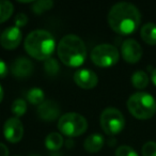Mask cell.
<instances>
[{"instance_id":"52a82bcc","label":"cell","mask_w":156,"mask_h":156,"mask_svg":"<svg viewBox=\"0 0 156 156\" xmlns=\"http://www.w3.org/2000/svg\"><path fill=\"white\" fill-rule=\"evenodd\" d=\"M119 50L112 44H100L91 51V60L101 67H109L119 61Z\"/></svg>"},{"instance_id":"4316f807","label":"cell","mask_w":156,"mask_h":156,"mask_svg":"<svg viewBox=\"0 0 156 156\" xmlns=\"http://www.w3.org/2000/svg\"><path fill=\"white\" fill-rule=\"evenodd\" d=\"M0 156H9V149L2 142H0Z\"/></svg>"},{"instance_id":"cb8c5ba5","label":"cell","mask_w":156,"mask_h":156,"mask_svg":"<svg viewBox=\"0 0 156 156\" xmlns=\"http://www.w3.org/2000/svg\"><path fill=\"white\" fill-rule=\"evenodd\" d=\"M142 156H156V142L147 141L143 144L141 150Z\"/></svg>"},{"instance_id":"6da1fadb","label":"cell","mask_w":156,"mask_h":156,"mask_svg":"<svg viewBox=\"0 0 156 156\" xmlns=\"http://www.w3.org/2000/svg\"><path fill=\"white\" fill-rule=\"evenodd\" d=\"M108 24L115 32L128 35L137 30L141 22V14L136 5L130 2H118L108 13Z\"/></svg>"},{"instance_id":"4dcf8cb0","label":"cell","mask_w":156,"mask_h":156,"mask_svg":"<svg viewBox=\"0 0 156 156\" xmlns=\"http://www.w3.org/2000/svg\"><path fill=\"white\" fill-rule=\"evenodd\" d=\"M31 156H39V155H31Z\"/></svg>"},{"instance_id":"8fae6325","label":"cell","mask_w":156,"mask_h":156,"mask_svg":"<svg viewBox=\"0 0 156 156\" xmlns=\"http://www.w3.org/2000/svg\"><path fill=\"white\" fill-rule=\"evenodd\" d=\"M23 40L22 31L17 27H9L0 35V44L5 49H15Z\"/></svg>"},{"instance_id":"d6a6232c","label":"cell","mask_w":156,"mask_h":156,"mask_svg":"<svg viewBox=\"0 0 156 156\" xmlns=\"http://www.w3.org/2000/svg\"><path fill=\"white\" fill-rule=\"evenodd\" d=\"M0 35H1V33H0Z\"/></svg>"},{"instance_id":"277c9868","label":"cell","mask_w":156,"mask_h":156,"mask_svg":"<svg viewBox=\"0 0 156 156\" xmlns=\"http://www.w3.org/2000/svg\"><path fill=\"white\" fill-rule=\"evenodd\" d=\"M127 108L135 118L147 120L156 112V101L150 93L136 92L127 101Z\"/></svg>"},{"instance_id":"9a60e30c","label":"cell","mask_w":156,"mask_h":156,"mask_svg":"<svg viewBox=\"0 0 156 156\" xmlns=\"http://www.w3.org/2000/svg\"><path fill=\"white\" fill-rule=\"evenodd\" d=\"M140 34L142 40L150 45H156V24L147 23L141 27Z\"/></svg>"},{"instance_id":"5b68a950","label":"cell","mask_w":156,"mask_h":156,"mask_svg":"<svg viewBox=\"0 0 156 156\" xmlns=\"http://www.w3.org/2000/svg\"><path fill=\"white\" fill-rule=\"evenodd\" d=\"M58 128L67 137H77L87 132L88 122L85 117L76 112H67L58 120Z\"/></svg>"},{"instance_id":"d6986e66","label":"cell","mask_w":156,"mask_h":156,"mask_svg":"<svg viewBox=\"0 0 156 156\" xmlns=\"http://www.w3.org/2000/svg\"><path fill=\"white\" fill-rule=\"evenodd\" d=\"M14 12V7L11 1L0 0V24L5 23L12 16Z\"/></svg>"},{"instance_id":"1f68e13d","label":"cell","mask_w":156,"mask_h":156,"mask_svg":"<svg viewBox=\"0 0 156 156\" xmlns=\"http://www.w3.org/2000/svg\"><path fill=\"white\" fill-rule=\"evenodd\" d=\"M14 156H20V155H14Z\"/></svg>"},{"instance_id":"7402d4cb","label":"cell","mask_w":156,"mask_h":156,"mask_svg":"<svg viewBox=\"0 0 156 156\" xmlns=\"http://www.w3.org/2000/svg\"><path fill=\"white\" fill-rule=\"evenodd\" d=\"M44 69L49 76H56L60 71V65H59L58 61L56 59L49 58L44 62Z\"/></svg>"},{"instance_id":"d4e9b609","label":"cell","mask_w":156,"mask_h":156,"mask_svg":"<svg viewBox=\"0 0 156 156\" xmlns=\"http://www.w3.org/2000/svg\"><path fill=\"white\" fill-rule=\"evenodd\" d=\"M14 23H15V27L17 28H23L27 25L28 23V16L25 13H18L17 15L15 16V20H14Z\"/></svg>"},{"instance_id":"2e32d148","label":"cell","mask_w":156,"mask_h":156,"mask_svg":"<svg viewBox=\"0 0 156 156\" xmlns=\"http://www.w3.org/2000/svg\"><path fill=\"white\" fill-rule=\"evenodd\" d=\"M64 140L63 137L59 133H50L45 138V145L50 151H58L62 147Z\"/></svg>"},{"instance_id":"3957f363","label":"cell","mask_w":156,"mask_h":156,"mask_svg":"<svg viewBox=\"0 0 156 156\" xmlns=\"http://www.w3.org/2000/svg\"><path fill=\"white\" fill-rule=\"evenodd\" d=\"M56 47L55 37L49 31L37 29L29 33L25 40V49L29 56L37 60H47Z\"/></svg>"},{"instance_id":"30bf717a","label":"cell","mask_w":156,"mask_h":156,"mask_svg":"<svg viewBox=\"0 0 156 156\" xmlns=\"http://www.w3.org/2000/svg\"><path fill=\"white\" fill-rule=\"evenodd\" d=\"M74 81L81 89H93L98 86V77L93 71L87 69H80L74 74Z\"/></svg>"},{"instance_id":"ba28073f","label":"cell","mask_w":156,"mask_h":156,"mask_svg":"<svg viewBox=\"0 0 156 156\" xmlns=\"http://www.w3.org/2000/svg\"><path fill=\"white\" fill-rule=\"evenodd\" d=\"M24 132V125H23L22 121L16 117L8 119L3 125L5 138L11 143H16L22 140Z\"/></svg>"},{"instance_id":"44dd1931","label":"cell","mask_w":156,"mask_h":156,"mask_svg":"<svg viewBox=\"0 0 156 156\" xmlns=\"http://www.w3.org/2000/svg\"><path fill=\"white\" fill-rule=\"evenodd\" d=\"M11 110L16 118L22 117L27 111V103L25 102V100H23V98H16V100L12 103Z\"/></svg>"},{"instance_id":"ffe728a7","label":"cell","mask_w":156,"mask_h":156,"mask_svg":"<svg viewBox=\"0 0 156 156\" xmlns=\"http://www.w3.org/2000/svg\"><path fill=\"white\" fill-rule=\"evenodd\" d=\"M52 7H54V1L51 0H37L32 3L31 10L35 14H42L52 9Z\"/></svg>"},{"instance_id":"8992f818","label":"cell","mask_w":156,"mask_h":156,"mask_svg":"<svg viewBox=\"0 0 156 156\" xmlns=\"http://www.w3.org/2000/svg\"><path fill=\"white\" fill-rule=\"evenodd\" d=\"M100 123L103 130L109 136L119 134L125 126V119L124 115L119 109L108 107L104 109L101 113Z\"/></svg>"},{"instance_id":"7c38bea8","label":"cell","mask_w":156,"mask_h":156,"mask_svg":"<svg viewBox=\"0 0 156 156\" xmlns=\"http://www.w3.org/2000/svg\"><path fill=\"white\" fill-rule=\"evenodd\" d=\"M37 115L40 119L46 122H52L60 115V107L55 101H44L37 106Z\"/></svg>"},{"instance_id":"484cf974","label":"cell","mask_w":156,"mask_h":156,"mask_svg":"<svg viewBox=\"0 0 156 156\" xmlns=\"http://www.w3.org/2000/svg\"><path fill=\"white\" fill-rule=\"evenodd\" d=\"M8 72H9V69H8L7 63L0 58V78H5L8 75Z\"/></svg>"},{"instance_id":"ac0fdd59","label":"cell","mask_w":156,"mask_h":156,"mask_svg":"<svg viewBox=\"0 0 156 156\" xmlns=\"http://www.w3.org/2000/svg\"><path fill=\"white\" fill-rule=\"evenodd\" d=\"M27 101L32 105H41L45 101L44 91L40 88H32L27 92Z\"/></svg>"},{"instance_id":"f1b7e54d","label":"cell","mask_w":156,"mask_h":156,"mask_svg":"<svg viewBox=\"0 0 156 156\" xmlns=\"http://www.w3.org/2000/svg\"><path fill=\"white\" fill-rule=\"evenodd\" d=\"M73 144H74V142L72 139H67V140L65 141V145H66V147H69V149H71V147H73Z\"/></svg>"},{"instance_id":"4fadbf2b","label":"cell","mask_w":156,"mask_h":156,"mask_svg":"<svg viewBox=\"0 0 156 156\" xmlns=\"http://www.w3.org/2000/svg\"><path fill=\"white\" fill-rule=\"evenodd\" d=\"M11 72L14 77L18 79L28 78L33 72V63L28 58L20 57L12 63Z\"/></svg>"},{"instance_id":"f546056e","label":"cell","mask_w":156,"mask_h":156,"mask_svg":"<svg viewBox=\"0 0 156 156\" xmlns=\"http://www.w3.org/2000/svg\"><path fill=\"white\" fill-rule=\"evenodd\" d=\"M3 95H5V91H3L2 87H1V85H0V103L2 102V100H3Z\"/></svg>"},{"instance_id":"e0dca14e","label":"cell","mask_w":156,"mask_h":156,"mask_svg":"<svg viewBox=\"0 0 156 156\" xmlns=\"http://www.w3.org/2000/svg\"><path fill=\"white\" fill-rule=\"evenodd\" d=\"M132 83L136 89H144L149 85V76L143 71L135 72L132 75Z\"/></svg>"},{"instance_id":"83f0119b","label":"cell","mask_w":156,"mask_h":156,"mask_svg":"<svg viewBox=\"0 0 156 156\" xmlns=\"http://www.w3.org/2000/svg\"><path fill=\"white\" fill-rule=\"evenodd\" d=\"M151 78H152V81H153V83L156 86V69H153V72H152Z\"/></svg>"},{"instance_id":"5bb4252c","label":"cell","mask_w":156,"mask_h":156,"mask_svg":"<svg viewBox=\"0 0 156 156\" xmlns=\"http://www.w3.org/2000/svg\"><path fill=\"white\" fill-rule=\"evenodd\" d=\"M104 137L100 134H92L87 137L83 142V147L89 153H98L104 145Z\"/></svg>"},{"instance_id":"603a6c76","label":"cell","mask_w":156,"mask_h":156,"mask_svg":"<svg viewBox=\"0 0 156 156\" xmlns=\"http://www.w3.org/2000/svg\"><path fill=\"white\" fill-rule=\"evenodd\" d=\"M115 156H138V153L129 145H120L115 150Z\"/></svg>"},{"instance_id":"7a4b0ae2","label":"cell","mask_w":156,"mask_h":156,"mask_svg":"<svg viewBox=\"0 0 156 156\" xmlns=\"http://www.w3.org/2000/svg\"><path fill=\"white\" fill-rule=\"evenodd\" d=\"M59 59L67 66H80L87 57L83 41L76 34H66L60 40L57 47Z\"/></svg>"},{"instance_id":"9c48e42d","label":"cell","mask_w":156,"mask_h":156,"mask_svg":"<svg viewBox=\"0 0 156 156\" xmlns=\"http://www.w3.org/2000/svg\"><path fill=\"white\" fill-rule=\"evenodd\" d=\"M121 54L128 63H137L142 57V47L134 39H127L122 43Z\"/></svg>"}]
</instances>
